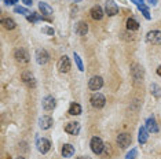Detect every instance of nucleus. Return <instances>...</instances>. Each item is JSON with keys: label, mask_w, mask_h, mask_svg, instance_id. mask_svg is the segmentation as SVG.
<instances>
[{"label": "nucleus", "mask_w": 161, "mask_h": 159, "mask_svg": "<svg viewBox=\"0 0 161 159\" xmlns=\"http://www.w3.org/2000/svg\"><path fill=\"white\" fill-rule=\"evenodd\" d=\"M91 104H92V107L95 108H102L106 104V99H105V96L102 95V93L99 92H95L92 96H91Z\"/></svg>", "instance_id": "obj_1"}, {"label": "nucleus", "mask_w": 161, "mask_h": 159, "mask_svg": "<svg viewBox=\"0 0 161 159\" xmlns=\"http://www.w3.org/2000/svg\"><path fill=\"white\" fill-rule=\"evenodd\" d=\"M36 147H37V150H39V152L40 154H47L48 151L51 150V141L48 139H37V141H36Z\"/></svg>", "instance_id": "obj_2"}, {"label": "nucleus", "mask_w": 161, "mask_h": 159, "mask_svg": "<svg viewBox=\"0 0 161 159\" xmlns=\"http://www.w3.org/2000/svg\"><path fill=\"white\" fill-rule=\"evenodd\" d=\"M105 148V144L103 141H102V139H99V137H92L91 139V150H92L94 154H101L102 151H103Z\"/></svg>", "instance_id": "obj_3"}, {"label": "nucleus", "mask_w": 161, "mask_h": 159, "mask_svg": "<svg viewBox=\"0 0 161 159\" xmlns=\"http://www.w3.org/2000/svg\"><path fill=\"white\" fill-rule=\"evenodd\" d=\"M14 58L17 59V62H19V63H28L29 62V54L26 49H24V48H19V49H15V52H14Z\"/></svg>", "instance_id": "obj_4"}, {"label": "nucleus", "mask_w": 161, "mask_h": 159, "mask_svg": "<svg viewBox=\"0 0 161 159\" xmlns=\"http://www.w3.org/2000/svg\"><path fill=\"white\" fill-rule=\"evenodd\" d=\"M131 74H132L135 81H142V80H143V74H145L143 67L138 63H134L132 66H131Z\"/></svg>", "instance_id": "obj_5"}, {"label": "nucleus", "mask_w": 161, "mask_h": 159, "mask_svg": "<svg viewBox=\"0 0 161 159\" xmlns=\"http://www.w3.org/2000/svg\"><path fill=\"white\" fill-rule=\"evenodd\" d=\"M146 40H147L150 44L160 45L161 44V32L160 30H152V32H149L147 36H146Z\"/></svg>", "instance_id": "obj_6"}, {"label": "nucleus", "mask_w": 161, "mask_h": 159, "mask_svg": "<svg viewBox=\"0 0 161 159\" xmlns=\"http://www.w3.org/2000/svg\"><path fill=\"white\" fill-rule=\"evenodd\" d=\"M58 70H59V73H68L70 70V60L66 55L61 56V59L58 60Z\"/></svg>", "instance_id": "obj_7"}, {"label": "nucleus", "mask_w": 161, "mask_h": 159, "mask_svg": "<svg viewBox=\"0 0 161 159\" xmlns=\"http://www.w3.org/2000/svg\"><path fill=\"white\" fill-rule=\"evenodd\" d=\"M88 86L91 91H99L102 86H103V78L99 77V75H94V77L90 80Z\"/></svg>", "instance_id": "obj_8"}, {"label": "nucleus", "mask_w": 161, "mask_h": 159, "mask_svg": "<svg viewBox=\"0 0 161 159\" xmlns=\"http://www.w3.org/2000/svg\"><path fill=\"white\" fill-rule=\"evenodd\" d=\"M131 143H132V137L128 135V133H120L117 136V144L121 148H127Z\"/></svg>", "instance_id": "obj_9"}, {"label": "nucleus", "mask_w": 161, "mask_h": 159, "mask_svg": "<svg viewBox=\"0 0 161 159\" xmlns=\"http://www.w3.org/2000/svg\"><path fill=\"white\" fill-rule=\"evenodd\" d=\"M42 106H43V108H44L46 111L54 110V108H55V106H57V100H55V97H54V96H46V97H43Z\"/></svg>", "instance_id": "obj_10"}, {"label": "nucleus", "mask_w": 161, "mask_h": 159, "mask_svg": "<svg viewBox=\"0 0 161 159\" xmlns=\"http://www.w3.org/2000/svg\"><path fill=\"white\" fill-rule=\"evenodd\" d=\"M48 59H50V55L44 48H40L36 51V62L39 64H46L48 62Z\"/></svg>", "instance_id": "obj_11"}, {"label": "nucleus", "mask_w": 161, "mask_h": 159, "mask_svg": "<svg viewBox=\"0 0 161 159\" xmlns=\"http://www.w3.org/2000/svg\"><path fill=\"white\" fill-rule=\"evenodd\" d=\"M80 129H81V126H80L79 122H69V124H66V126H65V132L69 133V135H79L80 133Z\"/></svg>", "instance_id": "obj_12"}, {"label": "nucleus", "mask_w": 161, "mask_h": 159, "mask_svg": "<svg viewBox=\"0 0 161 159\" xmlns=\"http://www.w3.org/2000/svg\"><path fill=\"white\" fill-rule=\"evenodd\" d=\"M39 126L43 129V131H47L53 126V118L48 117V115H43L42 118L39 119Z\"/></svg>", "instance_id": "obj_13"}, {"label": "nucleus", "mask_w": 161, "mask_h": 159, "mask_svg": "<svg viewBox=\"0 0 161 159\" xmlns=\"http://www.w3.org/2000/svg\"><path fill=\"white\" fill-rule=\"evenodd\" d=\"M106 14H108L109 17H114L116 14H119V7L113 0H109L108 3H106Z\"/></svg>", "instance_id": "obj_14"}, {"label": "nucleus", "mask_w": 161, "mask_h": 159, "mask_svg": "<svg viewBox=\"0 0 161 159\" xmlns=\"http://www.w3.org/2000/svg\"><path fill=\"white\" fill-rule=\"evenodd\" d=\"M91 17H92V19L95 21H101L102 18H103V10H102L101 6H94L92 8H91Z\"/></svg>", "instance_id": "obj_15"}, {"label": "nucleus", "mask_w": 161, "mask_h": 159, "mask_svg": "<svg viewBox=\"0 0 161 159\" xmlns=\"http://www.w3.org/2000/svg\"><path fill=\"white\" fill-rule=\"evenodd\" d=\"M21 80H22V82H25L28 86H35V77L31 71H24L22 75H21Z\"/></svg>", "instance_id": "obj_16"}, {"label": "nucleus", "mask_w": 161, "mask_h": 159, "mask_svg": "<svg viewBox=\"0 0 161 159\" xmlns=\"http://www.w3.org/2000/svg\"><path fill=\"white\" fill-rule=\"evenodd\" d=\"M146 129H147V132H152V133L158 132V126H157L156 119L153 117L147 118V121H146Z\"/></svg>", "instance_id": "obj_17"}, {"label": "nucleus", "mask_w": 161, "mask_h": 159, "mask_svg": "<svg viewBox=\"0 0 161 159\" xmlns=\"http://www.w3.org/2000/svg\"><path fill=\"white\" fill-rule=\"evenodd\" d=\"M39 10H40V13L43 14V17H48V15H51L53 14V8L47 4V3H44V2H40L39 3Z\"/></svg>", "instance_id": "obj_18"}, {"label": "nucleus", "mask_w": 161, "mask_h": 159, "mask_svg": "<svg viewBox=\"0 0 161 159\" xmlns=\"http://www.w3.org/2000/svg\"><path fill=\"white\" fill-rule=\"evenodd\" d=\"M73 154H75V147H73L72 144H65V146L62 147V156L70 158V156H73Z\"/></svg>", "instance_id": "obj_19"}, {"label": "nucleus", "mask_w": 161, "mask_h": 159, "mask_svg": "<svg viewBox=\"0 0 161 159\" xmlns=\"http://www.w3.org/2000/svg\"><path fill=\"white\" fill-rule=\"evenodd\" d=\"M147 129L145 128V126H141L139 128V135H138V141L141 143V144H145L146 141H147Z\"/></svg>", "instance_id": "obj_20"}, {"label": "nucleus", "mask_w": 161, "mask_h": 159, "mask_svg": "<svg viewBox=\"0 0 161 159\" xmlns=\"http://www.w3.org/2000/svg\"><path fill=\"white\" fill-rule=\"evenodd\" d=\"M87 32H88V26H87L86 22H79L77 25H76V33H77L79 36H86Z\"/></svg>", "instance_id": "obj_21"}, {"label": "nucleus", "mask_w": 161, "mask_h": 159, "mask_svg": "<svg viewBox=\"0 0 161 159\" xmlns=\"http://www.w3.org/2000/svg\"><path fill=\"white\" fill-rule=\"evenodd\" d=\"M2 25L6 29H8V30H13V29H15V26H17V23L14 22V19H11V18H3Z\"/></svg>", "instance_id": "obj_22"}, {"label": "nucleus", "mask_w": 161, "mask_h": 159, "mask_svg": "<svg viewBox=\"0 0 161 159\" xmlns=\"http://www.w3.org/2000/svg\"><path fill=\"white\" fill-rule=\"evenodd\" d=\"M69 114L70 115H80L81 114V106L79 103H72L69 107Z\"/></svg>", "instance_id": "obj_23"}, {"label": "nucleus", "mask_w": 161, "mask_h": 159, "mask_svg": "<svg viewBox=\"0 0 161 159\" xmlns=\"http://www.w3.org/2000/svg\"><path fill=\"white\" fill-rule=\"evenodd\" d=\"M127 29L128 30H138L139 29V22L134 18H128L127 19Z\"/></svg>", "instance_id": "obj_24"}, {"label": "nucleus", "mask_w": 161, "mask_h": 159, "mask_svg": "<svg viewBox=\"0 0 161 159\" xmlns=\"http://www.w3.org/2000/svg\"><path fill=\"white\" fill-rule=\"evenodd\" d=\"M26 18H28L29 22H32V23H36V22H39V21L44 19V17L40 15V14H37V13H31L29 15H26Z\"/></svg>", "instance_id": "obj_25"}, {"label": "nucleus", "mask_w": 161, "mask_h": 159, "mask_svg": "<svg viewBox=\"0 0 161 159\" xmlns=\"http://www.w3.org/2000/svg\"><path fill=\"white\" fill-rule=\"evenodd\" d=\"M73 58H75V62H76V66H77V69L80 71H84V64H83V60L79 56V54L75 52V55H73Z\"/></svg>", "instance_id": "obj_26"}, {"label": "nucleus", "mask_w": 161, "mask_h": 159, "mask_svg": "<svg viewBox=\"0 0 161 159\" xmlns=\"http://www.w3.org/2000/svg\"><path fill=\"white\" fill-rule=\"evenodd\" d=\"M138 8H139V11H141L142 14H143V17L146 18V19H150V11H149V8L146 7L145 4H141V6H138Z\"/></svg>", "instance_id": "obj_27"}, {"label": "nucleus", "mask_w": 161, "mask_h": 159, "mask_svg": "<svg viewBox=\"0 0 161 159\" xmlns=\"http://www.w3.org/2000/svg\"><path fill=\"white\" fill-rule=\"evenodd\" d=\"M14 13L22 14V15H29V14H31V11H29L28 8H25V7H21V6H17L15 8H14Z\"/></svg>", "instance_id": "obj_28"}, {"label": "nucleus", "mask_w": 161, "mask_h": 159, "mask_svg": "<svg viewBox=\"0 0 161 159\" xmlns=\"http://www.w3.org/2000/svg\"><path fill=\"white\" fill-rule=\"evenodd\" d=\"M136 155H138V150H136V148H132V150L127 154L125 159H135V158H136Z\"/></svg>", "instance_id": "obj_29"}, {"label": "nucleus", "mask_w": 161, "mask_h": 159, "mask_svg": "<svg viewBox=\"0 0 161 159\" xmlns=\"http://www.w3.org/2000/svg\"><path fill=\"white\" fill-rule=\"evenodd\" d=\"M42 32H43V33H46V34H48V36H54V29H53V28H50V26L43 28V29H42Z\"/></svg>", "instance_id": "obj_30"}, {"label": "nucleus", "mask_w": 161, "mask_h": 159, "mask_svg": "<svg viewBox=\"0 0 161 159\" xmlns=\"http://www.w3.org/2000/svg\"><path fill=\"white\" fill-rule=\"evenodd\" d=\"M160 88H158V86H157L156 84H153L152 85V93H154V96H160Z\"/></svg>", "instance_id": "obj_31"}, {"label": "nucleus", "mask_w": 161, "mask_h": 159, "mask_svg": "<svg viewBox=\"0 0 161 159\" xmlns=\"http://www.w3.org/2000/svg\"><path fill=\"white\" fill-rule=\"evenodd\" d=\"M17 2H18V0H4V3L7 6H13V4H15Z\"/></svg>", "instance_id": "obj_32"}, {"label": "nucleus", "mask_w": 161, "mask_h": 159, "mask_svg": "<svg viewBox=\"0 0 161 159\" xmlns=\"http://www.w3.org/2000/svg\"><path fill=\"white\" fill-rule=\"evenodd\" d=\"M131 2H132V3H135V4H136V6L145 4V2H143V0H131Z\"/></svg>", "instance_id": "obj_33"}, {"label": "nucleus", "mask_w": 161, "mask_h": 159, "mask_svg": "<svg viewBox=\"0 0 161 159\" xmlns=\"http://www.w3.org/2000/svg\"><path fill=\"white\" fill-rule=\"evenodd\" d=\"M22 3L25 6H32V3H33V0H22Z\"/></svg>", "instance_id": "obj_34"}, {"label": "nucleus", "mask_w": 161, "mask_h": 159, "mask_svg": "<svg viewBox=\"0 0 161 159\" xmlns=\"http://www.w3.org/2000/svg\"><path fill=\"white\" fill-rule=\"evenodd\" d=\"M149 3H150L152 6H156V4H157V0H149Z\"/></svg>", "instance_id": "obj_35"}, {"label": "nucleus", "mask_w": 161, "mask_h": 159, "mask_svg": "<svg viewBox=\"0 0 161 159\" xmlns=\"http://www.w3.org/2000/svg\"><path fill=\"white\" fill-rule=\"evenodd\" d=\"M157 74H158V75H160V77H161V64H160V66H158V69H157Z\"/></svg>", "instance_id": "obj_36"}, {"label": "nucleus", "mask_w": 161, "mask_h": 159, "mask_svg": "<svg viewBox=\"0 0 161 159\" xmlns=\"http://www.w3.org/2000/svg\"><path fill=\"white\" fill-rule=\"evenodd\" d=\"M79 159H88V158H84V156H79Z\"/></svg>", "instance_id": "obj_37"}, {"label": "nucleus", "mask_w": 161, "mask_h": 159, "mask_svg": "<svg viewBox=\"0 0 161 159\" xmlns=\"http://www.w3.org/2000/svg\"><path fill=\"white\" fill-rule=\"evenodd\" d=\"M17 159H25V158H24V156H18Z\"/></svg>", "instance_id": "obj_38"}]
</instances>
